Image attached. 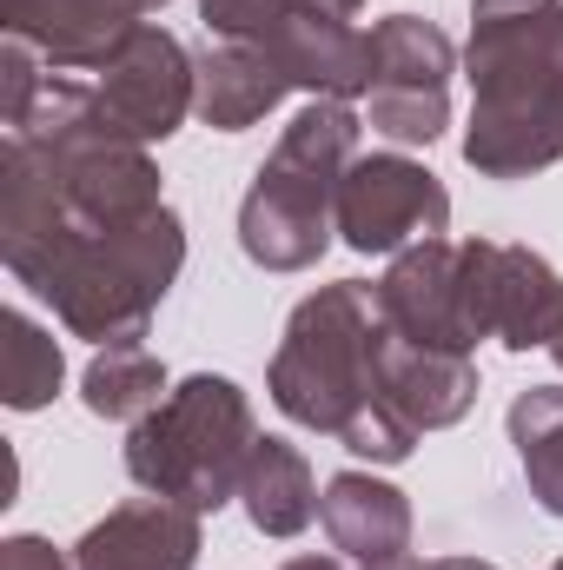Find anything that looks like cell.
Instances as JSON below:
<instances>
[{
    "instance_id": "cell-17",
    "label": "cell",
    "mask_w": 563,
    "mask_h": 570,
    "mask_svg": "<svg viewBox=\"0 0 563 570\" xmlns=\"http://www.w3.org/2000/svg\"><path fill=\"white\" fill-rule=\"evenodd\" d=\"M239 504H246V518H253L259 538H298L318 518V484H312L305 451L285 444V438H259L253 464L239 478Z\"/></svg>"
},
{
    "instance_id": "cell-5",
    "label": "cell",
    "mask_w": 563,
    "mask_h": 570,
    "mask_svg": "<svg viewBox=\"0 0 563 570\" xmlns=\"http://www.w3.org/2000/svg\"><path fill=\"white\" fill-rule=\"evenodd\" d=\"M253 444H259L253 399L219 372H192L127 431V478L206 518L239 498Z\"/></svg>"
},
{
    "instance_id": "cell-3",
    "label": "cell",
    "mask_w": 563,
    "mask_h": 570,
    "mask_svg": "<svg viewBox=\"0 0 563 570\" xmlns=\"http://www.w3.org/2000/svg\"><path fill=\"white\" fill-rule=\"evenodd\" d=\"M186 266V226L172 206L146 213L120 233H93V239H67L40 259H27L13 279L33 298L53 305V318L73 338L93 345H134L146 338L152 312L166 305V292Z\"/></svg>"
},
{
    "instance_id": "cell-11",
    "label": "cell",
    "mask_w": 563,
    "mask_h": 570,
    "mask_svg": "<svg viewBox=\"0 0 563 570\" xmlns=\"http://www.w3.org/2000/svg\"><path fill=\"white\" fill-rule=\"evenodd\" d=\"M93 87H100V107L113 114V127L140 146L172 140V134L192 120V107H199L192 53H186L166 27H152V20L134 27V40L100 67Z\"/></svg>"
},
{
    "instance_id": "cell-15",
    "label": "cell",
    "mask_w": 563,
    "mask_h": 570,
    "mask_svg": "<svg viewBox=\"0 0 563 570\" xmlns=\"http://www.w3.org/2000/svg\"><path fill=\"white\" fill-rule=\"evenodd\" d=\"M318 524L352 564H385L412 551V498L372 471H338L318 498Z\"/></svg>"
},
{
    "instance_id": "cell-14",
    "label": "cell",
    "mask_w": 563,
    "mask_h": 570,
    "mask_svg": "<svg viewBox=\"0 0 563 570\" xmlns=\"http://www.w3.org/2000/svg\"><path fill=\"white\" fill-rule=\"evenodd\" d=\"M378 399H385V412H398L418 438L424 431H451L457 419H471V405H477V358H471V352L405 345V338L392 332Z\"/></svg>"
},
{
    "instance_id": "cell-12",
    "label": "cell",
    "mask_w": 563,
    "mask_h": 570,
    "mask_svg": "<svg viewBox=\"0 0 563 570\" xmlns=\"http://www.w3.org/2000/svg\"><path fill=\"white\" fill-rule=\"evenodd\" d=\"M7 40H27L53 73H100L134 27H146L140 0H0Z\"/></svg>"
},
{
    "instance_id": "cell-24",
    "label": "cell",
    "mask_w": 563,
    "mask_h": 570,
    "mask_svg": "<svg viewBox=\"0 0 563 570\" xmlns=\"http://www.w3.org/2000/svg\"><path fill=\"white\" fill-rule=\"evenodd\" d=\"M279 570H345L338 558H292V564H279Z\"/></svg>"
},
{
    "instance_id": "cell-23",
    "label": "cell",
    "mask_w": 563,
    "mask_h": 570,
    "mask_svg": "<svg viewBox=\"0 0 563 570\" xmlns=\"http://www.w3.org/2000/svg\"><path fill=\"white\" fill-rule=\"evenodd\" d=\"M424 570H497V564H484V558H437V564H424Z\"/></svg>"
},
{
    "instance_id": "cell-7",
    "label": "cell",
    "mask_w": 563,
    "mask_h": 570,
    "mask_svg": "<svg viewBox=\"0 0 563 570\" xmlns=\"http://www.w3.org/2000/svg\"><path fill=\"white\" fill-rule=\"evenodd\" d=\"M372 134L392 146H431L451 127V73H457V47L444 27H431L418 13H385L372 33Z\"/></svg>"
},
{
    "instance_id": "cell-1",
    "label": "cell",
    "mask_w": 563,
    "mask_h": 570,
    "mask_svg": "<svg viewBox=\"0 0 563 570\" xmlns=\"http://www.w3.org/2000/svg\"><path fill=\"white\" fill-rule=\"evenodd\" d=\"M464 166L531 179L563 159V0H471Z\"/></svg>"
},
{
    "instance_id": "cell-19",
    "label": "cell",
    "mask_w": 563,
    "mask_h": 570,
    "mask_svg": "<svg viewBox=\"0 0 563 570\" xmlns=\"http://www.w3.org/2000/svg\"><path fill=\"white\" fill-rule=\"evenodd\" d=\"M511 444H517V464H524V484L531 498L563 518V385H531L511 399Z\"/></svg>"
},
{
    "instance_id": "cell-2",
    "label": "cell",
    "mask_w": 563,
    "mask_h": 570,
    "mask_svg": "<svg viewBox=\"0 0 563 570\" xmlns=\"http://www.w3.org/2000/svg\"><path fill=\"white\" fill-rule=\"evenodd\" d=\"M385 345H392V325L378 312V285L365 279L318 285L285 318L266 392L292 425L345 438L365 412H385V399H378Z\"/></svg>"
},
{
    "instance_id": "cell-8",
    "label": "cell",
    "mask_w": 563,
    "mask_h": 570,
    "mask_svg": "<svg viewBox=\"0 0 563 570\" xmlns=\"http://www.w3.org/2000/svg\"><path fill=\"white\" fill-rule=\"evenodd\" d=\"M444 226H451V193L424 159H412V153L352 159V173L338 186V239L352 253H365V259L405 253L418 239H444Z\"/></svg>"
},
{
    "instance_id": "cell-9",
    "label": "cell",
    "mask_w": 563,
    "mask_h": 570,
    "mask_svg": "<svg viewBox=\"0 0 563 570\" xmlns=\"http://www.w3.org/2000/svg\"><path fill=\"white\" fill-rule=\"evenodd\" d=\"M378 312L405 345L431 352H477V305H471V273H464V239H418L392 253L378 279Z\"/></svg>"
},
{
    "instance_id": "cell-13",
    "label": "cell",
    "mask_w": 563,
    "mask_h": 570,
    "mask_svg": "<svg viewBox=\"0 0 563 570\" xmlns=\"http://www.w3.org/2000/svg\"><path fill=\"white\" fill-rule=\"evenodd\" d=\"M199 551H206L199 511L146 491L134 504L107 511L73 544V570H199Z\"/></svg>"
},
{
    "instance_id": "cell-16",
    "label": "cell",
    "mask_w": 563,
    "mask_h": 570,
    "mask_svg": "<svg viewBox=\"0 0 563 570\" xmlns=\"http://www.w3.org/2000/svg\"><path fill=\"white\" fill-rule=\"evenodd\" d=\"M192 73H199V107H192V114H199L213 134H246V127H259L285 94H292V80H285L279 67H273L259 47H239V40H213L206 53H192Z\"/></svg>"
},
{
    "instance_id": "cell-18",
    "label": "cell",
    "mask_w": 563,
    "mask_h": 570,
    "mask_svg": "<svg viewBox=\"0 0 563 570\" xmlns=\"http://www.w3.org/2000/svg\"><path fill=\"white\" fill-rule=\"evenodd\" d=\"M166 392H172L166 385V365L146 352L140 338L134 345H100L93 365L80 372V405L93 419H113V425H140Z\"/></svg>"
},
{
    "instance_id": "cell-27",
    "label": "cell",
    "mask_w": 563,
    "mask_h": 570,
    "mask_svg": "<svg viewBox=\"0 0 563 570\" xmlns=\"http://www.w3.org/2000/svg\"><path fill=\"white\" fill-rule=\"evenodd\" d=\"M551 570H563V564H551Z\"/></svg>"
},
{
    "instance_id": "cell-4",
    "label": "cell",
    "mask_w": 563,
    "mask_h": 570,
    "mask_svg": "<svg viewBox=\"0 0 563 570\" xmlns=\"http://www.w3.org/2000/svg\"><path fill=\"white\" fill-rule=\"evenodd\" d=\"M358 159L352 100H312L292 114L279 146L239 199V253L266 273H305L338 233V186Z\"/></svg>"
},
{
    "instance_id": "cell-25",
    "label": "cell",
    "mask_w": 563,
    "mask_h": 570,
    "mask_svg": "<svg viewBox=\"0 0 563 570\" xmlns=\"http://www.w3.org/2000/svg\"><path fill=\"white\" fill-rule=\"evenodd\" d=\"M358 570H424V564L412 558V551H405V558H385V564H358Z\"/></svg>"
},
{
    "instance_id": "cell-21",
    "label": "cell",
    "mask_w": 563,
    "mask_h": 570,
    "mask_svg": "<svg viewBox=\"0 0 563 570\" xmlns=\"http://www.w3.org/2000/svg\"><path fill=\"white\" fill-rule=\"evenodd\" d=\"M47 60L27 47V40H0V120L7 127H20L27 120V107H33V94H40V73Z\"/></svg>"
},
{
    "instance_id": "cell-26",
    "label": "cell",
    "mask_w": 563,
    "mask_h": 570,
    "mask_svg": "<svg viewBox=\"0 0 563 570\" xmlns=\"http://www.w3.org/2000/svg\"><path fill=\"white\" fill-rule=\"evenodd\" d=\"M551 358H557V372H563V338H557V345H551Z\"/></svg>"
},
{
    "instance_id": "cell-22",
    "label": "cell",
    "mask_w": 563,
    "mask_h": 570,
    "mask_svg": "<svg viewBox=\"0 0 563 570\" xmlns=\"http://www.w3.org/2000/svg\"><path fill=\"white\" fill-rule=\"evenodd\" d=\"M0 570H73V558H60L47 538H33V531H13L7 544H0Z\"/></svg>"
},
{
    "instance_id": "cell-10",
    "label": "cell",
    "mask_w": 563,
    "mask_h": 570,
    "mask_svg": "<svg viewBox=\"0 0 563 570\" xmlns=\"http://www.w3.org/2000/svg\"><path fill=\"white\" fill-rule=\"evenodd\" d=\"M464 273L484 338L511 352H537V345L551 352L563 338V273L544 253L504 239H464Z\"/></svg>"
},
{
    "instance_id": "cell-6",
    "label": "cell",
    "mask_w": 563,
    "mask_h": 570,
    "mask_svg": "<svg viewBox=\"0 0 563 570\" xmlns=\"http://www.w3.org/2000/svg\"><path fill=\"white\" fill-rule=\"evenodd\" d=\"M365 0H199L213 40L259 47L312 100H358L372 87V40L352 27Z\"/></svg>"
},
{
    "instance_id": "cell-20",
    "label": "cell",
    "mask_w": 563,
    "mask_h": 570,
    "mask_svg": "<svg viewBox=\"0 0 563 570\" xmlns=\"http://www.w3.org/2000/svg\"><path fill=\"white\" fill-rule=\"evenodd\" d=\"M60 379H67V358H60V338L47 325H33L20 305L0 312V399L7 412H40L60 399Z\"/></svg>"
}]
</instances>
